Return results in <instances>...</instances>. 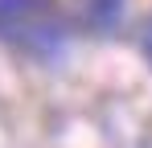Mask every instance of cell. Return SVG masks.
Segmentation results:
<instances>
[{
	"label": "cell",
	"instance_id": "obj_2",
	"mask_svg": "<svg viewBox=\"0 0 152 148\" xmlns=\"http://www.w3.org/2000/svg\"><path fill=\"white\" fill-rule=\"evenodd\" d=\"M70 12H74V21L82 29H115L119 17H124V0H70Z\"/></svg>",
	"mask_w": 152,
	"mask_h": 148
},
{
	"label": "cell",
	"instance_id": "obj_1",
	"mask_svg": "<svg viewBox=\"0 0 152 148\" xmlns=\"http://www.w3.org/2000/svg\"><path fill=\"white\" fill-rule=\"evenodd\" d=\"M66 17L50 0H0V41L33 58H58L66 49Z\"/></svg>",
	"mask_w": 152,
	"mask_h": 148
}]
</instances>
